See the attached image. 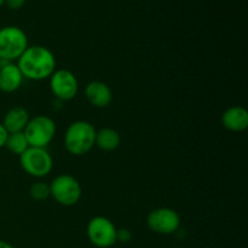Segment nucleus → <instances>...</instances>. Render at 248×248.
<instances>
[{
  "mask_svg": "<svg viewBox=\"0 0 248 248\" xmlns=\"http://www.w3.org/2000/svg\"><path fill=\"white\" fill-rule=\"evenodd\" d=\"M5 147L7 148L10 153L15 155H22L27 149L29 148L28 140H27L26 136L23 132H15L9 133L6 138V143Z\"/></svg>",
  "mask_w": 248,
  "mask_h": 248,
  "instance_id": "15",
  "label": "nucleus"
},
{
  "mask_svg": "<svg viewBox=\"0 0 248 248\" xmlns=\"http://www.w3.org/2000/svg\"><path fill=\"white\" fill-rule=\"evenodd\" d=\"M85 96L87 102L94 108H107L113 101L110 87L103 81H91L86 85Z\"/></svg>",
  "mask_w": 248,
  "mask_h": 248,
  "instance_id": "10",
  "label": "nucleus"
},
{
  "mask_svg": "<svg viewBox=\"0 0 248 248\" xmlns=\"http://www.w3.org/2000/svg\"><path fill=\"white\" fill-rule=\"evenodd\" d=\"M29 195L35 201H44L50 198V184H46L44 182L34 183L29 189Z\"/></svg>",
  "mask_w": 248,
  "mask_h": 248,
  "instance_id": "16",
  "label": "nucleus"
},
{
  "mask_svg": "<svg viewBox=\"0 0 248 248\" xmlns=\"http://www.w3.org/2000/svg\"><path fill=\"white\" fill-rule=\"evenodd\" d=\"M50 89L53 96L60 101H72L79 91L77 77L70 70L58 69L50 78Z\"/></svg>",
  "mask_w": 248,
  "mask_h": 248,
  "instance_id": "9",
  "label": "nucleus"
},
{
  "mask_svg": "<svg viewBox=\"0 0 248 248\" xmlns=\"http://www.w3.org/2000/svg\"><path fill=\"white\" fill-rule=\"evenodd\" d=\"M19 164L29 176L43 178L52 170L53 160L46 148L29 147L23 154L19 155Z\"/></svg>",
  "mask_w": 248,
  "mask_h": 248,
  "instance_id": "5",
  "label": "nucleus"
},
{
  "mask_svg": "<svg viewBox=\"0 0 248 248\" xmlns=\"http://www.w3.org/2000/svg\"><path fill=\"white\" fill-rule=\"evenodd\" d=\"M23 78L34 81L48 79L56 70V58L47 47L41 45L28 46L17 60Z\"/></svg>",
  "mask_w": 248,
  "mask_h": 248,
  "instance_id": "1",
  "label": "nucleus"
},
{
  "mask_svg": "<svg viewBox=\"0 0 248 248\" xmlns=\"http://www.w3.org/2000/svg\"><path fill=\"white\" fill-rule=\"evenodd\" d=\"M147 225L152 232L161 235L176 232L181 227V217L174 210L159 207L153 210L147 217Z\"/></svg>",
  "mask_w": 248,
  "mask_h": 248,
  "instance_id": "8",
  "label": "nucleus"
},
{
  "mask_svg": "<svg viewBox=\"0 0 248 248\" xmlns=\"http://www.w3.org/2000/svg\"><path fill=\"white\" fill-rule=\"evenodd\" d=\"M27 0H5V4L10 10H19L24 6Z\"/></svg>",
  "mask_w": 248,
  "mask_h": 248,
  "instance_id": "18",
  "label": "nucleus"
},
{
  "mask_svg": "<svg viewBox=\"0 0 248 248\" xmlns=\"http://www.w3.org/2000/svg\"><path fill=\"white\" fill-rule=\"evenodd\" d=\"M29 120V113L26 108L23 107H14V108L9 109L6 111L2 120V126L7 133H15V132H23L26 126L28 125Z\"/></svg>",
  "mask_w": 248,
  "mask_h": 248,
  "instance_id": "13",
  "label": "nucleus"
},
{
  "mask_svg": "<svg viewBox=\"0 0 248 248\" xmlns=\"http://www.w3.org/2000/svg\"><path fill=\"white\" fill-rule=\"evenodd\" d=\"M116 232L114 223L103 216L93 217L87 224V237L93 246L109 248L116 244Z\"/></svg>",
  "mask_w": 248,
  "mask_h": 248,
  "instance_id": "7",
  "label": "nucleus"
},
{
  "mask_svg": "<svg viewBox=\"0 0 248 248\" xmlns=\"http://www.w3.org/2000/svg\"><path fill=\"white\" fill-rule=\"evenodd\" d=\"M121 143V137L119 132L114 128L104 127L96 132V140L94 145L99 148L103 152H113L118 149Z\"/></svg>",
  "mask_w": 248,
  "mask_h": 248,
  "instance_id": "14",
  "label": "nucleus"
},
{
  "mask_svg": "<svg viewBox=\"0 0 248 248\" xmlns=\"http://www.w3.org/2000/svg\"><path fill=\"white\" fill-rule=\"evenodd\" d=\"M0 248H14V247H12L10 244H7V242L1 241V240H0Z\"/></svg>",
  "mask_w": 248,
  "mask_h": 248,
  "instance_id": "20",
  "label": "nucleus"
},
{
  "mask_svg": "<svg viewBox=\"0 0 248 248\" xmlns=\"http://www.w3.org/2000/svg\"><path fill=\"white\" fill-rule=\"evenodd\" d=\"M97 130L85 120L74 121L68 126L64 135V147L72 155L81 156L94 147Z\"/></svg>",
  "mask_w": 248,
  "mask_h": 248,
  "instance_id": "2",
  "label": "nucleus"
},
{
  "mask_svg": "<svg viewBox=\"0 0 248 248\" xmlns=\"http://www.w3.org/2000/svg\"><path fill=\"white\" fill-rule=\"evenodd\" d=\"M4 4H5V0H0V7H1Z\"/></svg>",
  "mask_w": 248,
  "mask_h": 248,
  "instance_id": "21",
  "label": "nucleus"
},
{
  "mask_svg": "<svg viewBox=\"0 0 248 248\" xmlns=\"http://www.w3.org/2000/svg\"><path fill=\"white\" fill-rule=\"evenodd\" d=\"M23 75L16 63H5L0 67V91L5 93L16 92L21 87Z\"/></svg>",
  "mask_w": 248,
  "mask_h": 248,
  "instance_id": "11",
  "label": "nucleus"
},
{
  "mask_svg": "<svg viewBox=\"0 0 248 248\" xmlns=\"http://www.w3.org/2000/svg\"><path fill=\"white\" fill-rule=\"evenodd\" d=\"M7 135H9V133H7V131L4 128L2 124L0 123V149H1L2 147H5Z\"/></svg>",
  "mask_w": 248,
  "mask_h": 248,
  "instance_id": "19",
  "label": "nucleus"
},
{
  "mask_svg": "<svg viewBox=\"0 0 248 248\" xmlns=\"http://www.w3.org/2000/svg\"><path fill=\"white\" fill-rule=\"evenodd\" d=\"M81 186L77 178L69 174H61L50 183V195L60 205L70 207L79 202Z\"/></svg>",
  "mask_w": 248,
  "mask_h": 248,
  "instance_id": "4",
  "label": "nucleus"
},
{
  "mask_svg": "<svg viewBox=\"0 0 248 248\" xmlns=\"http://www.w3.org/2000/svg\"><path fill=\"white\" fill-rule=\"evenodd\" d=\"M28 36L16 26H6L0 29V60L14 62L28 47Z\"/></svg>",
  "mask_w": 248,
  "mask_h": 248,
  "instance_id": "3",
  "label": "nucleus"
},
{
  "mask_svg": "<svg viewBox=\"0 0 248 248\" xmlns=\"http://www.w3.org/2000/svg\"><path fill=\"white\" fill-rule=\"evenodd\" d=\"M29 147L46 148L56 135V124L51 118L38 115L31 119L23 131Z\"/></svg>",
  "mask_w": 248,
  "mask_h": 248,
  "instance_id": "6",
  "label": "nucleus"
},
{
  "mask_svg": "<svg viewBox=\"0 0 248 248\" xmlns=\"http://www.w3.org/2000/svg\"><path fill=\"white\" fill-rule=\"evenodd\" d=\"M222 125L232 132H242L248 127V111L244 107H230L223 113Z\"/></svg>",
  "mask_w": 248,
  "mask_h": 248,
  "instance_id": "12",
  "label": "nucleus"
},
{
  "mask_svg": "<svg viewBox=\"0 0 248 248\" xmlns=\"http://www.w3.org/2000/svg\"><path fill=\"white\" fill-rule=\"evenodd\" d=\"M132 237V234L128 229H119L116 232V241L120 242H128Z\"/></svg>",
  "mask_w": 248,
  "mask_h": 248,
  "instance_id": "17",
  "label": "nucleus"
}]
</instances>
